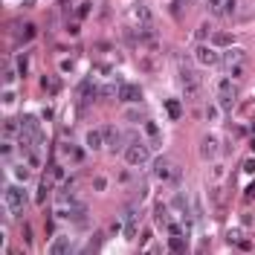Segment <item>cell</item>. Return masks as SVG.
I'll return each mask as SVG.
<instances>
[{
	"instance_id": "cell-19",
	"label": "cell",
	"mask_w": 255,
	"mask_h": 255,
	"mask_svg": "<svg viewBox=\"0 0 255 255\" xmlns=\"http://www.w3.org/2000/svg\"><path fill=\"white\" fill-rule=\"evenodd\" d=\"M21 154H23V160H26V166L41 169V151L38 148H26V151H21Z\"/></svg>"
},
{
	"instance_id": "cell-27",
	"label": "cell",
	"mask_w": 255,
	"mask_h": 255,
	"mask_svg": "<svg viewBox=\"0 0 255 255\" xmlns=\"http://www.w3.org/2000/svg\"><path fill=\"white\" fill-rule=\"evenodd\" d=\"M12 154H15V148H12V142H3V148H0V160L9 166L12 163Z\"/></svg>"
},
{
	"instance_id": "cell-22",
	"label": "cell",
	"mask_w": 255,
	"mask_h": 255,
	"mask_svg": "<svg viewBox=\"0 0 255 255\" xmlns=\"http://www.w3.org/2000/svg\"><path fill=\"white\" fill-rule=\"evenodd\" d=\"M154 220H157V223H160L163 229L169 226V209H166L163 203H157V206H154Z\"/></svg>"
},
{
	"instance_id": "cell-18",
	"label": "cell",
	"mask_w": 255,
	"mask_h": 255,
	"mask_svg": "<svg viewBox=\"0 0 255 255\" xmlns=\"http://www.w3.org/2000/svg\"><path fill=\"white\" fill-rule=\"evenodd\" d=\"M226 76L235 79V82H244L247 79V64H229L226 67Z\"/></svg>"
},
{
	"instance_id": "cell-14",
	"label": "cell",
	"mask_w": 255,
	"mask_h": 255,
	"mask_svg": "<svg viewBox=\"0 0 255 255\" xmlns=\"http://www.w3.org/2000/svg\"><path fill=\"white\" fill-rule=\"evenodd\" d=\"M73 250V241H70V235H58L52 244H49V253L52 255H64V253H70Z\"/></svg>"
},
{
	"instance_id": "cell-41",
	"label": "cell",
	"mask_w": 255,
	"mask_h": 255,
	"mask_svg": "<svg viewBox=\"0 0 255 255\" xmlns=\"http://www.w3.org/2000/svg\"><path fill=\"white\" fill-rule=\"evenodd\" d=\"M87 12H90V3H82V6H79V18H85Z\"/></svg>"
},
{
	"instance_id": "cell-20",
	"label": "cell",
	"mask_w": 255,
	"mask_h": 255,
	"mask_svg": "<svg viewBox=\"0 0 255 255\" xmlns=\"http://www.w3.org/2000/svg\"><path fill=\"white\" fill-rule=\"evenodd\" d=\"M169 250L171 253H186V235H169Z\"/></svg>"
},
{
	"instance_id": "cell-17",
	"label": "cell",
	"mask_w": 255,
	"mask_h": 255,
	"mask_svg": "<svg viewBox=\"0 0 255 255\" xmlns=\"http://www.w3.org/2000/svg\"><path fill=\"white\" fill-rule=\"evenodd\" d=\"M15 38H18V43H26V41H32V38H35V23H23L21 29L15 32Z\"/></svg>"
},
{
	"instance_id": "cell-42",
	"label": "cell",
	"mask_w": 255,
	"mask_h": 255,
	"mask_svg": "<svg viewBox=\"0 0 255 255\" xmlns=\"http://www.w3.org/2000/svg\"><path fill=\"white\" fill-rule=\"evenodd\" d=\"M122 220H125V217H122ZM122 220H113V223H110V232H119V229H122Z\"/></svg>"
},
{
	"instance_id": "cell-30",
	"label": "cell",
	"mask_w": 255,
	"mask_h": 255,
	"mask_svg": "<svg viewBox=\"0 0 255 255\" xmlns=\"http://www.w3.org/2000/svg\"><path fill=\"white\" fill-rule=\"evenodd\" d=\"M145 130H148L151 142H160V130H157V125H154V122H145Z\"/></svg>"
},
{
	"instance_id": "cell-3",
	"label": "cell",
	"mask_w": 255,
	"mask_h": 255,
	"mask_svg": "<svg viewBox=\"0 0 255 255\" xmlns=\"http://www.w3.org/2000/svg\"><path fill=\"white\" fill-rule=\"evenodd\" d=\"M177 82H180V90H183L186 99H200L203 85H200V76H197L191 67H183V64H180V76H177Z\"/></svg>"
},
{
	"instance_id": "cell-31",
	"label": "cell",
	"mask_w": 255,
	"mask_h": 255,
	"mask_svg": "<svg viewBox=\"0 0 255 255\" xmlns=\"http://www.w3.org/2000/svg\"><path fill=\"white\" fill-rule=\"evenodd\" d=\"M125 119H128V122H130V125H136V122H145V116H142L139 110H130V113H128Z\"/></svg>"
},
{
	"instance_id": "cell-25",
	"label": "cell",
	"mask_w": 255,
	"mask_h": 255,
	"mask_svg": "<svg viewBox=\"0 0 255 255\" xmlns=\"http://www.w3.org/2000/svg\"><path fill=\"white\" fill-rule=\"evenodd\" d=\"M203 116H206L209 122H217V116H220V105H206V107H203Z\"/></svg>"
},
{
	"instance_id": "cell-43",
	"label": "cell",
	"mask_w": 255,
	"mask_h": 255,
	"mask_svg": "<svg viewBox=\"0 0 255 255\" xmlns=\"http://www.w3.org/2000/svg\"><path fill=\"white\" fill-rule=\"evenodd\" d=\"M180 3H183V6H194V3H197V0H180Z\"/></svg>"
},
{
	"instance_id": "cell-10",
	"label": "cell",
	"mask_w": 255,
	"mask_h": 255,
	"mask_svg": "<svg viewBox=\"0 0 255 255\" xmlns=\"http://www.w3.org/2000/svg\"><path fill=\"white\" fill-rule=\"evenodd\" d=\"M229 64H247V49L244 46H226V52H223V67H229Z\"/></svg>"
},
{
	"instance_id": "cell-16",
	"label": "cell",
	"mask_w": 255,
	"mask_h": 255,
	"mask_svg": "<svg viewBox=\"0 0 255 255\" xmlns=\"http://www.w3.org/2000/svg\"><path fill=\"white\" fill-rule=\"evenodd\" d=\"M49 194H52V177H43L38 183V191H35V203L43 206V200H49Z\"/></svg>"
},
{
	"instance_id": "cell-28",
	"label": "cell",
	"mask_w": 255,
	"mask_h": 255,
	"mask_svg": "<svg viewBox=\"0 0 255 255\" xmlns=\"http://www.w3.org/2000/svg\"><path fill=\"white\" fill-rule=\"evenodd\" d=\"M206 6L212 15H223V0H206Z\"/></svg>"
},
{
	"instance_id": "cell-35",
	"label": "cell",
	"mask_w": 255,
	"mask_h": 255,
	"mask_svg": "<svg viewBox=\"0 0 255 255\" xmlns=\"http://www.w3.org/2000/svg\"><path fill=\"white\" fill-rule=\"evenodd\" d=\"M93 189H96V191H105L107 189V180H105V177H96V180H93Z\"/></svg>"
},
{
	"instance_id": "cell-11",
	"label": "cell",
	"mask_w": 255,
	"mask_h": 255,
	"mask_svg": "<svg viewBox=\"0 0 255 255\" xmlns=\"http://www.w3.org/2000/svg\"><path fill=\"white\" fill-rule=\"evenodd\" d=\"M116 99H122V102H139V99H142V90H139L136 85L122 82V85H119V93H116Z\"/></svg>"
},
{
	"instance_id": "cell-4",
	"label": "cell",
	"mask_w": 255,
	"mask_h": 255,
	"mask_svg": "<svg viewBox=\"0 0 255 255\" xmlns=\"http://www.w3.org/2000/svg\"><path fill=\"white\" fill-rule=\"evenodd\" d=\"M125 163L130 169H142L151 163V145L148 142H130L125 148Z\"/></svg>"
},
{
	"instance_id": "cell-8",
	"label": "cell",
	"mask_w": 255,
	"mask_h": 255,
	"mask_svg": "<svg viewBox=\"0 0 255 255\" xmlns=\"http://www.w3.org/2000/svg\"><path fill=\"white\" fill-rule=\"evenodd\" d=\"M133 18H136V26L154 29V9H151L148 3H136L133 6Z\"/></svg>"
},
{
	"instance_id": "cell-40",
	"label": "cell",
	"mask_w": 255,
	"mask_h": 255,
	"mask_svg": "<svg viewBox=\"0 0 255 255\" xmlns=\"http://www.w3.org/2000/svg\"><path fill=\"white\" fill-rule=\"evenodd\" d=\"M244 197H247V200H250V197H255V183H250V186H247V191H244Z\"/></svg>"
},
{
	"instance_id": "cell-9",
	"label": "cell",
	"mask_w": 255,
	"mask_h": 255,
	"mask_svg": "<svg viewBox=\"0 0 255 255\" xmlns=\"http://www.w3.org/2000/svg\"><path fill=\"white\" fill-rule=\"evenodd\" d=\"M102 133H105V145L110 151H119V148H122V130H119V128L105 125V128H102Z\"/></svg>"
},
{
	"instance_id": "cell-1",
	"label": "cell",
	"mask_w": 255,
	"mask_h": 255,
	"mask_svg": "<svg viewBox=\"0 0 255 255\" xmlns=\"http://www.w3.org/2000/svg\"><path fill=\"white\" fill-rule=\"evenodd\" d=\"M3 206L9 209V214L21 217V214L26 212V189H21L18 183L3 186Z\"/></svg>"
},
{
	"instance_id": "cell-2",
	"label": "cell",
	"mask_w": 255,
	"mask_h": 255,
	"mask_svg": "<svg viewBox=\"0 0 255 255\" xmlns=\"http://www.w3.org/2000/svg\"><path fill=\"white\" fill-rule=\"evenodd\" d=\"M214 90H217V105L223 107V110H232L235 105H238V82L235 79H217V85H214Z\"/></svg>"
},
{
	"instance_id": "cell-24",
	"label": "cell",
	"mask_w": 255,
	"mask_h": 255,
	"mask_svg": "<svg viewBox=\"0 0 255 255\" xmlns=\"http://www.w3.org/2000/svg\"><path fill=\"white\" fill-rule=\"evenodd\" d=\"M212 43L214 46H232V32H214L212 35Z\"/></svg>"
},
{
	"instance_id": "cell-36",
	"label": "cell",
	"mask_w": 255,
	"mask_h": 255,
	"mask_svg": "<svg viewBox=\"0 0 255 255\" xmlns=\"http://www.w3.org/2000/svg\"><path fill=\"white\" fill-rule=\"evenodd\" d=\"M220 177H223V166H212V180L217 183Z\"/></svg>"
},
{
	"instance_id": "cell-38",
	"label": "cell",
	"mask_w": 255,
	"mask_h": 255,
	"mask_svg": "<svg viewBox=\"0 0 255 255\" xmlns=\"http://www.w3.org/2000/svg\"><path fill=\"white\" fill-rule=\"evenodd\" d=\"M12 102H15V93H12V90H6V93H3V105H12Z\"/></svg>"
},
{
	"instance_id": "cell-34",
	"label": "cell",
	"mask_w": 255,
	"mask_h": 255,
	"mask_svg": "<svg viewBox=\"0 0 255 255\" xmlns=\"http://www.w3.org/2000/svg\"><path fill=\"white\" fill-rule=\"evenodd\" d=\"M235 6L238 0H223V15H235Z\"/></svg>"
},
{
	"instance_id": "cell-26",
	"label": "cell",
	"mask_w": 255,
	"mask_h": 255,
	"mask_svg": "<svg viewBox=\"0 0 255 255\" xmlns=\"http://www.w3.org/2000/svg\"><path fill=\"white\" fill-rule=\"evenodd\" d=\"M29 169H32V166H23V163L15 166V177H18V183H26V180H29Z\"/></svg>"
},
{
	"instance_id": "cell-33",
	"label": "cell",
	"mask_w": 255,
	"mask_h": 255,
	"mask_svg": "<svg viewBox=\"0 0 255 255\" xmlns=\"http://www.w3.org/2000/svg\"><path fill=\"white\" fill-rule=\"evenodd\" d=\"M209 32H212V29H209V23H203V26L194 32V38H197V41H203V38H209Z\"/></svg>"
},
{
	"instance_id": "cell-23",
	"label": "cell",
	"mask_w": 255,
	"mask_h": 255,
	"mask_svg": "<svg viewBox=\"0 0 255 255\" xmlns=\"http://www.w3.org/2000/svg\"><path fill=\"white\" fill-rule=\"evenodd\" d=\"M18 76H21V73H18V67H12V64H9V61L3 64V85H6V87L12 85V82H15Z\"/></svg>"
},
{
	"instance_id": "cell-39",
	"label": "cell",
	"mask_w": 255,
	"mask_h": 255,
	"mask_svg": "<svg viewBox=\"0 0 255 255\" xmlns=\"http://www.w3.org/2000/svg\"><path fill=\"white\" fill-rule=\"evenodd\" d=\"M244 171H247V174H253V171H255V160H253V157L244 163Z\"/></svg>"
},
{
	"instance_id": "cell-7",
	"label": "cell",
	"mask_w": 255,
	"mask_h": 255,
	"mask_svg": "<svg viewBox=\"0 0 255 255\" xmlns=\"http://www.w3.org/2000/svg\"><path fill=\"white\" fill-rule=\"evenodd\" d=\"M194 58H197V64H203V67H214L217 61H223L212 46H206V43H197L194 46Z\"/></svg>"
},
{
	"instance_id": "cell-13",
	"label": "cell",
	"mask_w": 255,
	"mask_h": 255,
	"mask_svg": "<svg viewBox=\"0 0 255 255\" xmlns=\"http://www.w3.org/2000/svg\"><path fill=\"white\" fill-rule=\"evenodd\" d=\"M85 145L90 151L105 148V133H102V130H96V128H93V130H87V133H85Z\"/></svg>"
},
{
	"instance_id": "cell-6",
	"label": "cell",
	"mask_w": 255,
	"mask_h": 255,
	"mask_svg": "<svg viewBox=\"0 0 255 255\" xmlns=\"http://www.w3.org/2000/svg\"><path fill=\"white\" fill-rule=\"evenodd\" d=\"M125 241H136V232H139V206H128L125 209Z\"/></svg>"
},
{
	"instance_id": "cell-32",
	"label": "cell",
	"mask_w": 255,
	"mask_h": 255,
	"mask_svg": "<svg viewBox=\"0 0 255 255\" xmlns=\"http://www.w3.org/2000/svg\"><path fill=\"white\" fill-rule=\"evenodd\" d=\"M49 177H52L55 183H61V180H64V169H61V166H52V169H49Z\"/></svg>"
},
{
	"instance_id": "cell-15",
	"label": "cell",
	"mask_w": 255,
	"mask_h": 255,
	"mask_svg": "<svg viewBox=\"0 0 255 255\" xmlns=\"http://www.w3.org/2000/svg\"><path fill=\"white\" fill-rule=\"evenodd\" d=\"M200 154H203V157H214V154H217V136H214V133H206V136L200 139Z\"/></svg>"
},
{
	"instance_id": "cell-21",
	"label": "cell",
	"mask_w": 255,
	"mask_h": 255,
	"mask_svg": "<svg viewBox=\"0 0 255 255\" xmlns=\"http://www.w3.org/2000/svg\"><path fill=\"white\" fill-rule=\"evenodd\" d=\"M61 151L67 154V157H70V160H73V163H82V160H85V151H82V148H76V145H70V142H64Z\"/></svg>"
},
{
	"instance_id": "cell-29",
	"label": "cell",
	"mask_w": 255,
	"mask_h": 255,
	"mask_svg": "<svg viewBox=\"0 0 255 255\" xmlns=\"http://www.w3.org/2000/svg\"><path fill=\"white\" fill-rule=\"evenodd\" d=\"M166 107H169V113L174 116V119H180V113H183V107H180V102H174V99H171V102H169Z\"/></svg>"
},
{
	"instance_id": "cell-37",
	"label": "cell",
	"mask_w": 255,
	"mask_h": 255,
	"mask_svg": "<svg viewBox=\"0 0 255 255\" xmlns=\"http://www.w3.org/2000/svg\"><path fill=\"white\" fill-rule=\"evenodd\" d=\"M26 67H29V61H26V58H18V73H21V76H26Z\"/></svg>"
},
{
	"instance_id": "cell-12",
	"label": "cell",
	"mask_w": 255,
	"mask_h": 255,
	"mask_svg": "<svg viewBox=\"0 0 255 255\" xmlns=\"http://www.w3.org/2000/svg\"><path fill=\"white\" fill-rule=\"evenodd\" d=\"M70 223H76V226H85L87 223V209L82 200H76L73 206H70Z\"/></svg>"
},
{
	"instance_id": "cell-5",
	"label": "cell",
	"mask_w": 255,
	"mask_h": 255,
	"mask_svg": "<svg viewBox=\"0 0 255 255\" xmlns=\"http://www.w3.org/2000/svg\"><path fill=\"white\" fill-rule=\"evenodd\" d=\"M151 174H154V180H160V183H169V186H177V169H174V163H171L169 157H160V160H154V169H151Z\"/></svg>"
}]
</instances>
